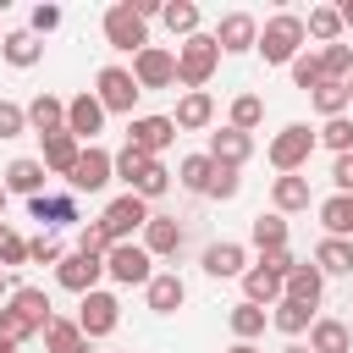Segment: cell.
<instances>
[{
    "label": "cell",
    "mask_w": 353,
    "mask_h": 353,
    "mask_svg": "<svg viewBox=\"0 0 353 353\" xmlns=\"http://www.w3.org/2000/svg\"><path fill=\"white\" fill-rule=\"evenodd\" d=\"M6 303H11L22 320H33V325H39V336H44V325L55 320V303H50V292H44V287H17Z\"/></svg>",
    "instance_id": "484cf974"
},
{
    "label": "cell",
    "mask_w": 353,
    "mask_h": 353,
    "mask_svg": "<svg viewBox=\"0 0 353 353\" xmlns=\"http://www.w3.org/2000/svg\"><path fill=\"white\" fill-rule=\"evenodd\" d=\"M320 226H325V237H347L353 243V193H331L320 204Z\"/></svg>",
    "instance_id": "d6a6232c"
},
{
    "label": "cell",
    "mask_w": 353,
    "mask_h": 353,
    "mask_svg": "<svg viewBox=\"0 0 353 353\" xmlns=\"http://www.w3.org/2000/svg\"><path fill=\"white\" fill-rule=\"evenodd\" d=\"M226 353H259V347H254V342H232Z\"/></svg>",
    "instance_id": "6f0895ef"
},
{
    "label": "cell",
    "mask_w": 353,
    "mask_h": 353,
    "mask_svg": "<svg viewBox=\"0 0 353 353\" xmlns=\"http://www.w3.org/2000/svg\"><path fill=\"white\" fill-rule=\"evenodd\" d=\"M143 298H149L154 314H176V309L188 303V281H182L176 270H154V281L143 287Z\"/></svg>",
    "instance_id": "ffe728a7"
},
{
    "label": "cell",
    "mask_w": 353,
    "mask_h": 353,
    "mask_svg": "<svg viewBox=\"0 0 353 353\" xmlns=\"http://www.w3.org/2000/svg\"><path fill=\"white\" fill-rule=\"evenodd\" d=\"M77 325H83L88 342L110 336V331L121 325V303H116V292H88V298L77 303Z\"/></svg>",
    "instance_id": "9c48e42d"
},
{
    "label": "cell",
    "mask_w": 353,
    "mask_h": 353,
    "mask_svg": "<svg viewBox=\"0 0 353 353\" xmlns=\"http://www.w3.org/2000/svg\"><path fill=\"white\" fill-rule=\"evenodd\" d=\"M254 265H265V270H270V276H281V281H287V276H292V265H298V259H292V248H265V254H259V259H254Z\"/></svg>",
    "instance_id": "db71d44e"
},
{
    "label": "cell",
    "mask_w": 353,
    "mask_h": 353,
    "mask_svg": "<svg viewBox=\"0 0 353 353\" xmlns=\"http://www.w3.org/2000/svg\"><path fill=\"white\" fill-rule=\"evenodd\" d=\"M0 39H6V33H0Z\"/></svg>",
    "instance_id": "e7e4bbea"
},
{
    "label": "cell",
    "mask_w": 353,
    "mask_h": 353,
    "mask_svg": "<svg viewBox=\"0 0 353 353\" xmlns=\"http://www.w3.org/2000/svg\"><path fill=\"white\" fill-rule=\"evenodd\" d=\"M6 199H11V193H6V182H0V221H6Z\"/></svg>",
    "instance_id": "91938a15"
},
{
    "label": "cell",
    "mask_w": 353,
    "mask_h": 353,
    "mask_svg": "<svg viewBox=\"0 0 353 353\" xmlns=\"http://www.w3.org/2000/svg\"><path fill=\"white\" fill-rule=\"evenodd\" d=\"M243 193V171H232V165H215V182H210V199H237Z\"/></svg>",
    "instance_id": "816d5d0a"
},
{
    "label": "cell",
    "mask_w": 353,
    "mask_h": 353,
    "mask_svg": "<svg viewBox=\"0 0 353 353\" xmlns=\"http://www.w3.org/2000/svg\"><path fill=\"white\" fill-rule=\"evenodd\" d=\"M314 127H303V121H287L276 138H270V165L281 171V176H298L303 165H309V154H314Z\"/></svg>",
    "instance_id": "5b68a950"
},
{
    "label": "cell",
    "mask_w": 353,
    "mask_h": 353,
    "mask_svg": "<svg viewBox=\"0 0 353 353\" xmlns=\"http://www.w3.org/2000/svg\"><path fill=\"white\" fill-rule=\"evenodd\" d=\"M309 105L320 110V121H331V116H347L353 99H347V83H320V88L309 94Z\"/></svg>",
    "instance_id": "f35d334b"
},
{
    "label": "cell",
    "mask_w": 353,
    "mask_h": 353,
    "mask_svg": "<svg viewBox=\"0 0 353 353\" xmlns=\"http://www.w3.org/2000/svg\"><path fill=\"white\" fill-rule=\"evenodd\" d=\"M149 204L138 199V193H121V199H110L105 204V215H99V226L110 232V243H132V232H143L149 226Z\"/></svg>",
    "instance_id": "ba28073f"
},
{
    "label": "cell",
    "mask_w": 353,
    "mask_h": 353,
    "mask_svg": "<svg viewBox=\"0 0 353 353\" xmlns=\"http://www.w3.org/2000/svg\"><path fill=\"white\" fill-rule=\"evenodd\" d=\"M226 325H232V336L237 342H254V336H265V325H270V309H259V303H232V314H226Z\"/></svg>",
    "instance_id": "f546056e"
},
{
    "label": "cell",
    "mask_w": 353,
    "mask_h": 353,
    "mask_svg": "<svg viewBox=\"0 0 353 353\" xmlns=\"http://www.w3.org/2000/svg\"><path fill=\"white\" fill-rule=\"evenodd\" d=\"M138 77H132V66H99V77H94V99L105 105V116H127L132 121V105H138Z\"/></svg>",
    "instance_id": "277c9868"
},
{
    "label": "cell",
    "mask_w": 353,
    "mask_h": 353,
    "mask_svg": "<svg viewBox=\"0 0 353 353\" xmlns=\"http://www.w3.org/2000/svg\"><path fill=\"white\" fill-rule=\"evenodd\" d=\"M336 11H342V28H353V0H342Z\"/></svg>",
    "instance_id": "9f6ffc18"
},
{
    "label": "cell",
    "mask_w": 353,
    "mask_h": 353,
    "mask_svg": "<svg viewBox=\"0 0 353 353\" xmlns=\"http://www.w3.org/2000/svg\"><path fill=\"white\" fill-rule=\"evenodd\" d=\"M204 154H210L215 165H232V171H243V165H248V154H254V132H237V127H215Z\"/></svg>",
    "instance_id": "9a60e30c"
},
{
    "label": "cell",
    "mask_w": 353,
    "mask_h": 353,
    "mask_svg": "<svg viewBox=\"0 0 353 353\" xmlns=\"http://www.w3.org/2000/svg\"><path fill=\"white\" fill-rule=\"evenodd\" d=\"M6 287H11V276H6V270H0V292H6Z\"/></svg>",
    "instance_id": "6125c7cd"
},
{
    "label": "cell",
    "mask_w": 353,
    "mask_h": 353,
    "mask_svg": "<svg viewBox=\"0 0 353 353\" xmlns=\"http://www.w3.org/2000/svg\"><path fill=\"white\" fill-rule=\"evenodd\" d=\"M160 22H165L176 39H193V33H199V6H193V0H165Z\"/></svg>",
    "instance_id": "74e56055"
},
{
    "label": "cell",
    "mask_w": 353,
    "mask_h": 353,
    "mask_svg": "<svg viewBox=\"0 0 353 353\" xmlns=\"http://www.w3.org/2000/svg\"><path fill=\"white\" fill-rule=\"evenodd\" d=\"M303 39H309V28H303L298 11L265 17V22H259V55H265V66H292V61L303 55Z\"/></svg>",
    "instance_id": "6da1fadb"
},
{
    "label": "cell",
    "mask_w": 353,
    "mask_h": 353,
    "mask_svg": "<svg viewBox=\"0 0 353 353\" xmlns=\"http://www.w3.org/2000/svg\"><path fill=\"white\" fill-rule=\"evenodd\" d=\"M0 353H22V347H17V342H6V336H0Z\"/></svg>",
    "instance_id": "94428289"
},
{
    "label": "cell",
    "mask_w": 353,
    "mask_h": 353,
    "mask_svg": "<svg viewBox=\"0 0 353 353\" xmlns=\"http://www.w3.org/2000/svg\"><path fill=\"white\" fill-rule=\"evenodd\" d=\"M110 248H116V243H110V232H105L99 221H83V226H77V254H94V259H105Z\"/></svg>",
    "instance_id": "f6af8a7d"
},
{
    "label": "cell",
    "mask_w": 353,
    "mask_h": 353,
    "mask_svg": "<svg viewBox=\"0 0 353 353\" xmlns=\"http://www.w3.org/2000/svg\"><path fill=\"white\" fill-rule=\"evenodd\" d=\"M105 276H110L116 287H149V281H154V259H149L143 243H116V248L105 254Z\"/></svg>",
    "instance_id": "8992f818"
},
{
    "label": "cell",
    "mask_w": 353,
    "mask_h": 353,
    "mask_svg": "<svg viewBox=\"0 0 353 353\" xmlns=\"http://www.w3.org/2000/svg\"><path fill=\"white\" fill-rule=\"evenodd\" d=\"M182 243H188V232H182L176 215H149V226H143L149 259H171V254H182Z\"/></svg>",
    "instance_id": "e0dca14e"
},
{
    "label": "cell",
    "mask_w": 353,
    "mask_h": 353,
    "mask_svg": "<svg viewBox=\"0 0 353 353\" xmlns=\"http://www.w3.org/2000/svg\"><path fill=\"white\" fill-rule=\"evenodd\" d=\"M127 143L143 149L149 160H160V149L176 143V121H171V116H132V121H127Z\"/></svg>",
    "instance_id": "8fae6325"
},
{
    "label": "cell",
    "mask_w": 353,
    "mask_h": 353,
    "mask_svg": "<svg viewBox=\"0 0 353 353\" xmlns=\"http://www.w3.org/2000/svg\"><path fill=\"white\" fill-rule=\"evenodd\" d=\"M28 259V237H17L6 221H0V270H11V265H22Z\"/></svg>",
    "instance_id": "f907efd6"
},
{
    "label": "cell",
    "mask_w": 353,
    "mask_h": 353,
    "mask_svg": "<svg viewBox=\"0 0 353 353\" xmlns=\"http://www.w3.org/2000/svg\"><path fill=\"white\" fill-rule=\"evenodd\" d=\"M270 204H276V215L309 210V176H276L270 182Z\"/></svg>",
    "instance_id": "f1b7e54d"
},
{
    "label": "cell",
    "mask_w": 353,
    "mask_h": 353,
    "mask_svg": "<svg viewBox=\"0 0 353 353\" xmlns=\"http://www.w3.org/2000/svg\"><path fill=\"white\" fill-rule=\"evenodd\" d=\"M105 44L121 50V55H143V50H149V22L138 17L132 0H116V6L105 11Z\"/></svg>",
    "instance_id": "3957f363"
},
{
    "label": "cell",
    "mask_w": 353,
    "mask_h": 353,
    "mask_svg": "<svg viewBox=\"0 0 353 353\" xmlns=\"http://www.w3.org/2000/svg\"><path fill=\"white\" fill-rule=\"evenodd\" d=\"M176 182H182L188 193H204V199H210V182H215V160H210V154H188V160L176 165Z\"/></svg>",
    "instance_id": "e575fe53"
},
{
    "label": "cell",
    "mask_w": 353,
    "mask_h": 353,
    "mask_svg": "<svg viewBox=\"0 0 353 353\" xmlns=\"http://www.w3.org/2000/svg\"><path fill=\"white\" fill-rule=\"evenodd\" d=\"M28 215L44 232H61V226H77L83 221L77 215V193H39V199H28Z\"/></svg>",
    "instance_id": "5bb4252c"
},
{
    "label": "cell",
    "mask_w": 353,
    "mask_h": 353,
    "mask_svg": "<svg viewBox=\"0 0 353 353\" xmlns=\"http://www.w3.org/2000/svg\"><path fill=\"white\" fill-rule=\"evenodd\" d=\"M215 66H221V44H215V33H193V39L176 44V83H182L188 94L204 88V83L215 77Z\"/></svg>",
    "instance_id": "7a4b0ae2"
},
{
    "label": "cell",
    "mask_w": 353,
    "mask_h": 353,
    "mask_svg": "<svg viewBox=\"0 0 353 353\" xmlns=\"http://www.w3.org/2000/svg\"><path fill=\"white\" fill-rule=\"evenodd\" d=\"M0 336L22 347V342H33V336H39V325H33V320H22V314H17L11 303H0Z\"/></svg>",
    "instance_id": "bcb514c9"
},
{
    "label": "cell",
    "mask_w": 353,
    "mask_h": 353,
    "mask_svg": "<svg viewBox=\"0 0 353 353\" xmlns=\"http://www.w3.org/2000/svg\"><path fill=\"white\" fill-rule=\"evenodd\" d=\"M99 276H105V259H94V254H66L61 265H55V281L66 287V292H77V298H88V292H99Z\"/></svg>",
    "instance_id": "7c38bea8"
},
{
    "label": "cell",
    "mask_w": 353,
    "mask_h": 353,
    "mask_svg": "<svg viewBox=\"0 0 353 353\" xmlns=\"http://www.w3.org/2000/svg\"><path fill=\"white\" fill-rule=\"evenodd\" d=\"M22 132H28V105L0 99V138H22Z\"/></svg>",
    "instance_id": "681fc988"
},
{
    "label": "cell",
    "mask_w": 353,
    "mask_h": 353,
    "mask_svg": "<svg viewBox=\"0 0 353 353\" xmlns=\"http://www.w3.org/2000/svg\"><path fill=\"white\" fill-rule=\"evenodd\" d=\"M248 237H254V248L265 254V248H287V215H254V226H248Z\"/></svg>",
    "instance_id": "8d00e7d4"
},
{
    "label": "cell",
    "mask_w": 353,
    "mask_h": 353,
    "mask_svg": "<svg viewBox=\"0 0 353 353\" xmlns=\"http://www.w3.org/2000/svg\"><path fill=\"white\" fill-rule=\"evenodd\" d=\"M171 121H176V132H204V127L215 121V99H210L204 88H193V94H182V99H176Z\"/></svg>",
    "instance_id": "44dd1931"
},
{
    "label": "cell",
    "mask_w": 353,
    "mask_h": 353,
    "mask_svg": "<svg viewBox=\"0 0 353 353\" xmlns=\"http://www.w3.org/2000/svg\"><path fill=\"white\" fill-rule=\"evenodd\" d=\"M243 298H248V303H259V309H276V303L287 298V281H281V276H270L265 265H248V270H243Z\"/></svg>",
    "instance_id": "603a6c76"
},
{
    "label": "cell",
    "mask_w": 353,
    "mask_h": 353,
    "mask_svg": "<svg viewBox=\"0 0 353 353\" xmlns=\"http://www.w3.org/2000/svg\"><path fill=\"white\" fill-rule=\"evenodd\" d=\"M331 154H353V121L347 116H331V121H320V132H314Z\"/></svg>",
    "instance_id": "b9f144b4"
},
{
    "label": "cell",
    "mask_w": 353,
    "mask_h": 353,
    "mask_svg": "<svg viewBox=\"0 0 353 353\" xmlns=\"http://www.w3.org/2000/svg\"><path fill=\"white\" fill-rule=\"evenodd\" d=\"M165 188H171V171H165V160H149V171H143V176H138L127 193H138V199L149 204V199H160Z\"/></svg>",
    "instance_id": "ee69618b"
},
{
    "label": "cell",
    "mask_w": 353,
    "mask_h": 353,
    "mask_svg": "<svg viewBox=\"0 0 353 353\" xmlns=\"http://www.w3.org/2000/svg\"><path fill=\"white\" fill-rule=\"evenodd\" d=\"M331 182H336V193H353V154L331 160Z\"/></svg>",
    "instance_id": "11a10c76"
},
{
    "label": "cell",
    "mask_w": 353,
    "mask_h": 353,
    "mask_svg": "<svg viewBox=\"0 0 353 353\" xmlns=\"http://www.w3.org/2000/svg\"><path fill=\"white\" fill-rule=\"evenodd\" d=\"M132 77H138L143 94H149V88H171V83H176V50L149 44L143 55H132Z\"/></svg>",
    "instance_id": "30bf717a"
},
{
    "label": "cell",
    "mask_w": 353,
    "mask_h": 353,
    "mask_svg": "<svg viewBox=\"0 0 353 353\" xmlns=\"http://www.w3.org/2000/svg\"><path fill=\"white\" fill-rule=\"evenodd\" d=\"M287 72H292V83H298L303 94H314V88L325 83V72H320V50H303V55H298Z\"/></svg>",
    "instance_id": "7bdbcfd3"
},
{
    "label": "cell",
    "mask_w": 353,
    "mask_h": 353,
    "mask_svg": "<svg viewBox=\"0 0 353 353\" xmlns=\"http://www.w3.org/2000/svg\"><path fill=\"white\" fill-rule=\"evenodd\" d=\"M105 127V105L94 99V88L88 94H77V99H66V132L77 138V143H94V132Z\"/></svg>",
    "instance_id": "2e32d148"
},
{
    "label": "cell",
    "mask_w": 353,
    "mask_h": 353,
    "mask_svg": "<svg viewBox=\"0 0 353 353\" xmlns=\"http://www.w3.org/2000/svg\"><path fill=\"white\" fill-rule=\"evenodd\" d=\"M281 353H309V342H287V347H281Z\"/></svg>",
    "instance_id": "680465c9"
},
{
    "label": "cell",
    "mask_w": 353,
    "mask_h": 353,
    "mask_svg": "<svg viewBox=\"0 0 353 353\" xmlns=\"http://www.w3.org/2000/svg\"><path fill=\"white\" fill-rule=\"evenodd\" d=\"M39 143H44V154H39V160H44V171H50V176H72V165H77L83 143H77L72 132H50V138H39Z\"/></svg>",
    "instance_id": "cb8c5ba5"
},
{
    "label": "cell",
    "mask_w": 353,
    "mask_h": 353,
    "mask_svg": "<svg viewBox=\"0 0 353 353\" xmlns=\"http://www.w3.org/2000/svg\"><path fill=\"white\" fill-rule=\"evenodd\" d=\"M44 353H88V336H83V325L55 314V320L44 325Z\"/></svg>",
    "instance_id": "1f68e13d"
},
{
    "label": "cell",
    "mask_w": 353,
    "mask_h": 353,
    "mask_svg": "<svg viewBox=\"0 0 353 353\" xmlns=\"http://www.w3.org/2000/svg\"><path fill=\"white\" fill-rule=\"evenodd\" d=\"M55 28H61V6H33L28 33H33V39H44V33H55Z\"/></svg>",
    "instance_id": "f5cc1de1"
},
{
    "label": "cell",
    "mask_w": 353,
    "mask_h": 353,
    "mask_svg": "<svg viewBox=\"0 0 353 353\" xmlns=\"http://www.w3.org/2000/svg\"><path fill=\"white\" fill-rule=\"evenodd\" d=\"M28 259H33V265H61L66 248H61L55 232H39V237H28Z\"/></svg>",
    "instance_id": "c3c4849f"
},
{
    "label": "cell",
    "mask_w": 353,
    "mask_h": 353,
    "mask_svg": "<svg viewBox=\"0 0 353 353\" xmlns=\"http://www.w3.org/2000/svg\"><path fill=\"white\" fill-rule=\"evenodd\" d=\"M303 28H309V39H320V50H325V44L342 39V11H336V6H314V11L303 17Z\"/></svg>",
    "instance_id": "d590c367"
},
{
    "label": "cell",
    "mask_w": 353,
    "mask_h": 353,
    "mask_svg": "<svg viewBox=\"0 0 353 353\" xmlns=\"http://www.w3.org/2000/svg\"><path fill=\"white\" fill-rule=\"evenodd\" d=\"M215 44H221V55H248V50H259V22L248 11H226L215 28Z\"/></svg>",
    "instance_id": "4fadbf2b"
},
{
    "label": "cell",
    "mask_w": 353,
    "mask_h": 353,
    "mask_svg": "<svg viewBox=\"0 0 353 353\" xmlns=\"http://www.w3.org/2000/svg\"><path fill=\"white\" fill-rule=\"evenodd\" d=\"M314 265H320V276H353V243L347 237H325L314 248Z\"/></svg>",
    "instance_id": "836d02e7"
},
{
    "label": "cell",
    "mask_w": 353,
    "mask_h": 353,
    "mask_svg": "<svg viewBox=\"0 0 353 353\" xmlns=\"http://www.w3.org/2000/svg\"><path fill=\"white\" fill-rule=\"evenodd\" d=\"M44 160H28V154H17L6 171H0V182H6V193H22V199H39L44 193Z\"/></svg>",
    "instance_id": "d6986e66"
},
{
    "label": "cell",
    "mask_w": 353,
    "mask_h": 353,
    "mask_svg": "<svg viewBox=\"0 0 353 353\" xmlns=\"http://www.w3.org/2000/svg\"><path fill=\"white\" fill-rule=\"evenodd\" d=\"M28 132H39V138L66 132V99H55V94H33V99H28Z\"/></svg>",
    "instance_id": "7402d4cb"
},
{
    "label": "cell",
    "mask_w": 353,
    "mask_h": 353,
    "mask_svg": "<svg viewBox=\"0 0 353 353\" xmlns=\"http://www.w3.org/2000/svg\"><path fill=\"white\" fill-rule=\"evenodd\" d=\"M259 121H265V99H259V94H237V99H232V121H226V127L254 132Z\"/></svg>",
    "instance_id": "60d3db41"
},
{
    "label": "cell",
    "mask_w": 353,
    "mask_h": 353,
    "mask_svg": "<svg viewBox=\"0 0 353 353\" xmlns=\"http://www.w3.org/2000/svg\"><path fill=\"white\" fill-rule=\"evenodd\" d=\"M320 72H325V83H347L353 77V44H325L320 50Z\"/></svg>",
    "instance_id": "ab89813d"
},
{
    "label": "cell",
    "mask_w": 353,
    "mask_h": 353,
    "mask_svg": "<svg viewBox=\"0 0 353 353\" xmlns=\"http://www.w3.org/2000/svg\"><path fill=\"white\" fill-rule=\"evenodd\" d=\"M143 171H149V154H143V149H132V143H121V149H116V176L132 188Z\"/></svg>",
    "instance_id": "7dc6e473"
},
{
    "label": "cell",
    "mask_w": 353,
    "mask_h": 353,
    "mask_svg": "<svg viewBox=\"0 0 353 353\" xmlns=\"http://www.w3.org/2000/svg\"><path fill=\"white\" fill-rule=\"evenodd\" d=\"M347 99H353V77H347Z\"/></svg>",
    "instance_id": "be15d7a7"
},
{
    "label": "cell",
    "mask_w": 353,
    "mask_h": 353,
    "mask_svg": "<svg viewBox=\"0 0 353 353\" xmlns=\"http://www.w3.org/2000/svg\"><path fill=\"white\" fill-rule=\"evenodd\" d=\"M0 55H6V66L28 72V66H39V61H44V44H39L28 28H17V33H6V39H0Z\"/></svg>",
    "instance_id": "4316f807"
},
{
    "label": "cell",
    "mask_w": 353,
    "mask_h": 353,
    "mask_svg": "<svg viewBox=\"0 0 353 353\" xmlns=\"http://www.w3.org/2000/svg\"><path fill=\"white\" fill-rule=\"evenodd\" d=\"M287 298H298V303L320 309V298H325V276H320V265H314V259H298V265H292V276H287Z\"/></svg>",
    "instance_id": "d4e9b609"
},
{
    "label": "cell",
    "mask_w": 353,
    "mask_h": 353,
    "mask_svg": "<svg viewBox=\"0 0 353 353\" xmlns=\"http://www.w3.org/2000/svg\"><path fill=\"white\" fill-rule=\"evenodd\" d=\"M314 320H320V314H314L309 303H298V298H281V303L270 309V325H276L281 336H292V342H298V336H303V331H309Z\"/></svg>",
    "instance_id": "83f0119b"
},
{
    "label": "cell",
    "mask_w": 353,
    "mask_h": 353,
    "mask_svg": "<svg viewBox=\"0 0 353 353\" xmlns=\"http://www.w3.org/2000/svg\"><path fill=\"white\" fill-rule=\"evenodd\" d=\"M116 176V154L110 149H99V143H83V154H77V165H72V176H66V188L72 193H105V182Z\"/></svg>",
    "instance_id": "52a82bcc"
},
{
    "label": "cell",
    "mask_w": 353,
    "mask_h": 353,
    "mask_svg": "<svg viewBox=\"0 0 353 353\" xmlns=\"http://www.w3.org/2000/svg\"><path fill=\"white\" fill-rule=\"evenodd\" d=\"M309 353H353V331L342 320H314L309 325Z\"/></svg>",
    "instance_id": "4dcf8cb0"
},
{
    "label": "cell",
    "mask_w": 353,
    "mask_h": 353,
    "mask_svg": "<svg viewBox=\"0 0 353 353\" xmlns=\"http://www.w3.org/2000/svg\"><path fill=\"white\" fill-rule=\"evenodd\" d=\"M199 265H204V276H215V281H232V276L243 281V270H248V248H243V243H210Z\"/></svg>",
    "instance_id": "ac0fdd59"
}]
</instances>
